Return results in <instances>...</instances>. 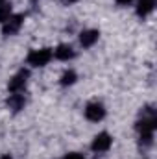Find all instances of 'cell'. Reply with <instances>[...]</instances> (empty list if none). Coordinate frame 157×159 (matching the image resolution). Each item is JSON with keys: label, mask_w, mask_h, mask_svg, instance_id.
<instances>
[{"label": "cell", "mask_w": 157, "mask_h": 159, "mask_svg": "<svg viewBox=\"0 0 157 159\" xmlns=\"http://www.w3.org/2000/svg\"><path fill=\"white\" fill-rule=\"evenodd\" d=\"M2 4H6V0H0V6H2Z\"/></svg>", "instance_id": "2e32d148"}, {"label": "cell", "mask_w": 157, "mask_h": 159, "mask_svg": "<svg viewBox=\"0 0 157 159\" xmlns=\"http://www.w3.org/2000/svg\"><path fill=\"white\" fill-rule=\"evenodd\" d=\"M24 104H26V100L20 93H11L9 98H7V107L13 109V111H20L24 107Z\"/></svg>", "instance_id": "ba28073f"}, {"label": "cell", "mask_w": 157, "mask_h": 159, "mask_svg": "<svg viewBox=\"0 0 157 159\" xmlns=\"http://www.w3.org/2000/svg\"><path fill=\"white\" fill-rule=\"evenodd\" d=\"M54 56H56L57 59H61V61H69V59L74 57V50H72L70 44H59V46L54 50Z\"/></svg>", "instance_id": "52a82bcc"}, {"label": "cell", "mask_w": 157, "mask_h": 159, "mask_svg": "<svg viewBox=\"0 0 157 159\" xmlns=\"http://www.w3.org/2000/svg\"><path fill=\"white\" fill-rule=\"evenodd\" d=\"M74 2H78V0H63V4H67V6L69 4H74Z\"/></svg>", "instance_id": "5bb4252c"}, {"label": "cell", "mask_w": 157, "mask_h": 159, "mask_svg": "<svg viewBox=\"0 0 157 159\" xmlns=\"http://www.w3.org/2000/svg\"><path fill=\"white\" fill-rule=\"evenodd\" d=\"M11 15H13V11H11V4H2V6H0V22L4 24Z\"/></svg>", "instance_id": "30bf717a"}, {"label": "cell", "mask_w": 157, "mask_h": 159, "mask_svg": "<svg viewBox=\"0 0 157 159\" xmlns=\"http://www.w3.org/2000/svg\"><path fill=\"white\" fill-rule=\"evenodd\" d=\"M154 6H155V0H139L137 4V15L139 17H146L154 11Z\"/></svg>", "instance_id": "9c48e42d"}, {"label": "cell", "mask_w": 157, "mask_h": 159, "mask_svg": "<svg viewBox=\"0 0 157 159\" xmlns=\"http://www.w3.org/2000/svg\"><path fill=\"white\" fill-rule=\"evenodd\" d=\"M0 159H13V157H11V156H2Z\"/></svg>", "instance_id": "9a60e30c"}, {"label": "cell", "mask_w": 157, "mask_h": 159, "mask_svg": "<svg viewBox=\"0 0 157 159\" xmlns=\"http://www.w3.org/2000/svg\"><path fill=\"white\" fill-rule=\"evenodd\" d=\"M52 56H54V52H52L50 48L32 50V52L28 54L26 61H28V65H32V67H44V65L52 59Z\"/></svg>", "instance_id": "6da1fadb"}, {"label": "cell", "mask_w": 157, "mask_h": 159, "mask_svg": "<svg viewBox=\"0 0 157 159\" xmlns=\"http://www.w3.org/2000/svg\"><path fill=\"white\" fill-rule=\"evenodd\" d=\"M111 144H113L111 135L104 131V133H98V135L94 137V141H92L91 148H92V152H107V150L111 148Z\"/></svg>", "instance_id": "7a4b0ae2"}, {"label": "cell", "mask_w": 157, "mask_h": 159, "mask_svg": "<svg viewBox=\"0 0 157 159\" xmlns=\"http://www.w3.org/2000/svg\"><path fill=\"white\" fill-rule=\"evenodd\" d=\"M76 78H78V76H76L74 70H67V72L61 76V85H65V87H67V85H72V83L76 81Z\"/></svg>", "instance_id": "8fae6325"}, {"label": "cell", "mask_w": 157, "mask_h": 159, "mask_svg": "<svg viewBox=\"0 0 157 159\" xmlns=\"http://www.w3.org/2000/svg\"><path fill=\"white\" fill-rule=\"evenodd\" d=\"M63 159H83V156L81 154H67Z\"/></svg>", "instance_id": "7c38bea8"}, {"label": "cell", "mask_w": 157, "mask_h": 159, "mask_svg": "<svg viewBox=\"0 0 157 159\" xmlns=\"http://www.w3.org/2000/svg\"><path fill=\"white\" fill-rule=\"evenodd\" d=\"M85 117L89 120H92V122H98V120H102L105 117V109H104L102 104L92 102V104H89V106L85 107Z\"/></svg>", "instance_id": "5b68a950"}, {"label": "cell", "mask_w": 157, "mask_h": 159, "mask_svg": "<svg viewBox=\"0 0 157 159\" xmlns=\"http://www.w3.org/2000/svg\"><path fill=\"white\" fill-rule=\"evenodd\" d=\"M118 4H120V6H128V4H129V2H131V0H117Z\"/></svg>", "instance_id": "4fadbf2b"}, {"label": "cell", "mask_w": 157, "mask_h": 159, "mask_svg": "<svg viewBox=\"0 0 157 159\" xmlns=\"http://www.w3.org/2000/svg\"><path fill=\"white\" fill-rule=\"evenodd\" d=\"M22 20H24L22 15H11V17L2 24L4 35H13V34H17V32L20 30V26H22Z\"/></svg>", "instance_id": "277c9868"}, {"label": "cell", "mask_w": 157, "mask_h": 159, "mask_svg": "<svg viewBox=\"0 0 157 159\" xmlns=\"http://www.w3.org/2000/svg\"><path fill=\"white\" fill-rule=\"evenodd\" d=\"M98 37H100L98 30H85V32L79 34V43H81L83 48H91V46L98 41Z\"/></svg>", "instance_id": "8992f818"}, {"label": "cell", "mask_w": 157, "mask_h": 159, "mask_svg": "<svg viewBox=\"0 0 157 159\" xmlns=\"http://www.w3.org/2000/svg\"><path fill=\"white\" fill-rule=\"evenodd\" d=\"M28 76H30V72L28 70H19L13 78L9 80V91L11 93H20V91H24V87H26V80H28Z\"/></svg>", "instance_id": "3957f363"}]
</instances>
